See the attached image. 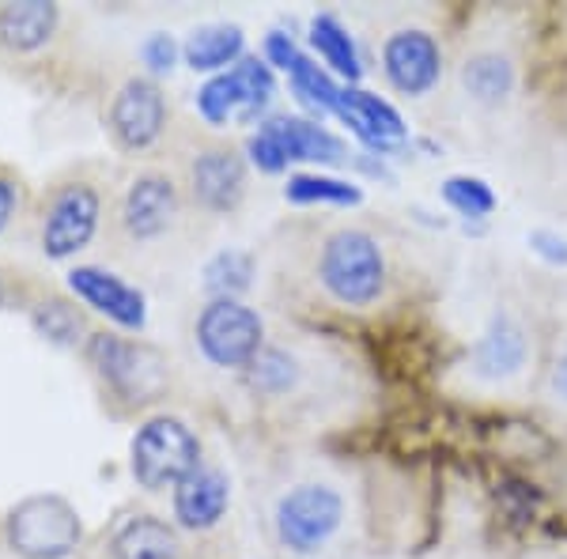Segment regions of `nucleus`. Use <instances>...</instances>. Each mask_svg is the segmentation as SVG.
<instances>
[{"mask_svg":"<svg viewBox=\"0 0 567 559\" xmlns=\"http://www.w3.org/2000/svg\"><path fill=\"white\" fill-rule=\"evenodd\" d=\"M265 61L269 65H277L284 72H291L303 61V53H299V45L288 39V34H280V31H272L269 39H265Z\"/></svg>","mask_w":567,"mask_h":559,"instance_id":"obj_32","label":"nucleus"},{"mask_svg":"<svg viewBox=\"0 0 567 559\" xmlns=\"http://www.w3.org/2000/svg\"><path fill=\"white\" fill-rule=\"evenodd\" d=\"M235 87H239V122L250 125L269 110L272 95H277V80H272V65L258 58H243L239 65L231 69Z\"/></svg>","mask_w":567,"mask_h":559,"instance_id":"obj_22","label":"nucleus"},{"mask_svg":"<svg viewBox=\"0 0 567 559\" xmlns=\"http://www.w3.org/2000/svg\"><path fill=\"white\" fill-rule=\"evenodd\" d=\"M443 200L465 219H488L496 213V194L484 178H470V174H454L443 182Z\"/></svg>","mask_w":567,"mask_h":559,"instance_id":"obj_26","label":"nucleus"},{"mask_svg":"<svg viewBox=\"0 0 567 559\" xmlns=\"http://www.w3.org/2000/svg\"><path fill=\"white\" fill-rule=\"evenodd\" d=\"M99 213H103V200L99 189L87 182H72L61 186L58 197L50 200V213L42 224V250L45 258L65 261L72 253H80L99 231Z\"/></svg>","mask_w":567,"mask_h":559,"instance_id":"obj_8","label":"nucleus"},{"mask_svg":"<svg viewBox=\"0 0 567 559\" xmlns=\"http://www.w3.org/2000/svg\"><path fill=\"white\" fill-rule=\"evenodd\" d=\"M197 110L208 125H216V130L231 122V117H239V87H235L231 69L219 72V76H213L197 91Z\"/></svg>","mask_w":567,"mask_h":559,"instance_id":"obj_27","label":"nucleus"},{"mask_svg":"<svg viewBox=\"0 0 567 559\" xmlns=\"http://www.w3.org/2000/svg\"><path fill=\"white\" fill-rule=\"evenodd\" d=\"M194 200L208 213H235L246 197V159L235 148H205L189 167Z\"/></svg>","mask_w":567,"mask_h":559,"instance_id":"obj_12","label":"nucleus"},{"mask_svg":"<svg viewBox=\"0 0 567 559\" xmlns=\"http://www.w3.org/2000/svg\"><path fill=\"white\" fill-rule=\"evenodd\" d=\"M265 125L277 133V141L284 144L291 163H326V167H337V163L349 159V144L329 130H322L318 122L280 114V117H269Z\"/></svg>","mask_w":567,"mask_h":559,"instance_id":"obj_16","label":"nucleus"},{"mask_svg":"<svg viewBox=\"0 0 567 559\" xmlns=\"http://www.w3.org/2000/svg\"><path fill=\"white\" fill-rule=\"evenodd\" d=\"M379 61L386 84L405 99L432 95L439 76H443V45L424 27H398V31H390L382 39Z\"/></svg>","mask_w":567,"mask_h":559,"instance_id":"obj_6","label":"nucleus"},{"mask_svg":"<svg viewBox=\"0 0 567 559\" xmlns=\"http://www.w3.org/2000/svg\"><path fill=\"white\" fill-rule=\"evenodd\" d=\"M518 72L503 50H477L462 61V87L477 106L496 110L515 95Z\"/></svg>","mask_w":567,"mask_h":559,"instance_id":"obj_17","label":"nucleus"},{"mask_svg":"<svg viewBox=\"0 0 567 559\" xmlns=\"http://www.w3.org/2000/svg\"><path fill=\"white\" fill-rule=\"evenodd\" d=\"M197 344L216 366H254L265 352V322L239 299H213L197 318Z\"/></svg>","mask_w":567,"mask_h":559,"instance_id":"obj_5","label":"nucleus"},{"mask_svg":"<svg viewBox=\"0 0 567 559\" xmlns=\"http://www.w3.org/2000/svg\"><path fill=\"white\" fill-rule=\"evenodd\" d=\"M110 552H114V559H182V537L167 521L133 515L114 529Z\"/></svg>","mask_w":567,"mask_h":559,"instance_id":"obj_18","label":"nucleus"},{"mask_svg":"<svg viewBox=\"0 0 567 559\" xmlns=\"http://www.w3.org/2000/svg\"><path fill=\"white\" fill-rule=\"evenodd\" d=\"M87 355L106 386L117 390L122 397L148 401L163 390V360L148 344L122 341L114 333H95L87 344Z\"/></svg>","mask_w":567,"mask_h":559,"instance_id":"obj_7","label":"nucleus"},{"mask_svg":"<svg viewBox=\"0 0 567 559\" xmlns=\"http://www.w3.org/2000/svg\"><path fill=\"white\" fill-rule=\"evenodd\" d=\"M12 213H16V186L8 178H0V231L8 227Z\"/></svg>","mask_w":567,"mask_h":559,"instance_id":"obj_35","label":"nucleus"},{"mask_svg":"<svg viewBox=\"0 0 567 559\" xmlns=\"http://www.w3.org/2000/svg\"><path fill=\"white\" fill-rule=\"evenodd\" d=\"M296 374H299L296 360H291L288 352H277V348H265L258 355V363H254V382L269 393H284L296 382Z\"/></svg>","mask_w":567,"mask_h":559,"instance_id":"obj_28","label":"nucleus"},{"mask_svg":"<svg viewBox=\"0 0 567 559\" xmlns=\"http://www.w3.org/2000/svg\"><path fill=\"white\" fill-rule=\"evenodd\" d=\"M227 503H231V480L213 465H200L175 488V518L182 529L205 534V529L219 526V518L227 515Z\"/></svg>","mask_w":567,"mask_h":559,"instance_id":"obj_15","label":"nucleus"},{"mask_svg":"<svg viewBox=\"0 0 567 559\" xmlns=\"http://www.w3.org/2000/svg\"><path fill=\"white\" fill-rule=\"evenodd\" d=\"M167 125V99L155 80H125L110 103V133L125 152H148Z\"/></svg>","mask_w":567,"mask_h":559,"instance_id":"obj_9","label":"nucleus"},{"mask_svg":"<svg viewBox=\"0 0 567 559\" xmlns=\"http://www.w3.org/2000/svg\"><path fill=\"white\" fill-rule=\"evenodd\" d=\"M284 197L291 205H360L363 194L360 186L344 178H329V174H291L288 186H284Z\"/></svg>","mask_w":567,"mask_h":559,"instance_id":"obj_23","label":"nucleus"},{"mask_svg":"<svg viewBox=\"0 0 567 559\" xmlns=\"http://www.w3.org/2000/svg\"><path fill=\"white\" fill-rule=\"evenodd\" d=\"M34 325H39V333H45L50 341L58 344H72V337L80 333V314L76 310H69L65 302H42L39 314H34Z\"/></svg>","mask_w":567,"mask_h":559,"instance_id":"obj_29","label":"nucleus"},{"mask_svg":"<svg viewBox=\"0 0 567 559\" xmlns=\"http://www.w3.org/2000/svg\"><path fill=\"white\" fill-rule=\"evenodd\" d=\"M58 27V8L45 0H23L0 12V39L12 50H39Z\"/></svg>","mask_w":567,"mask_h":559,"instance_id":"obj_21","label":"nucleus"},{"mask_svg":"<svg viewBox=\"0 0 567 559\" xmlns=\"http://www.w3.org/2000/svg\"><path fill=\"white\" fill-rule=\"evenodd\" d=\"M178 219V189L167 174H136L122 200V231L133 242H152L167 235Z\"/></svg>","mask_w":567,"mask_h":559,"instance_id":"obj_10","label":"nucleus"},{"mask_svg":"<svg viewBox=\"0 0 567 559\" xmlns=\"http://www.w3.org/2000/svg\"><path fill=\"white\" fill-rule=\"evenodd\" d=\"M337 117L368 144L371 152H398L405 144V122L386 99H379L374 91L363 87H341V103H337Z\"/></svg>","mask_w":567,"mask_h":559,"instance_id":"obj_14","label":"nucleus"},{"mask_svg":"<svg viewBox=\"0 0 567 559\" xmlns=\"http://www.w3.org/2000/svg\"><path fill=\"white\" fill-rule=\"evenodd\" d=\"M548 390H553V397L567 405V344L560 348V355H556L553 371H548Z\"/></svg>","mask_w":567,"mask_h":559,"instance_id":"obj_34","label":"nucleus"},{"mask_svg":"<svg viewBox=\"0 0 567 559\" xmlns=\"http://www.w3.org/2000/svg\"><path fill=\"white\" fill-rule=\"evenodd\" d=\"M277 537L288 552L318 556L322 548L341 534L344 526V499L329 484H296L280 495L277 503Z\"/></svg>","mask_w":567,"mask_h":559,"instance_id":"obj_3","label":"nucleus"},{"mask_svg":"<svg viewBox=\"0 0 567 559\" xmlns=\"http://www.w3.org/2000/svg\"><path fill=\"white\" fill-rule=\"evenodd\" d=\"M69 288L76 299H84L87 307H95L99 314H106L110 322H117L122 329H144L148 325V302L136 288H130L122 277L95 265H80L69 272Z\"/></svg>","mask_w":567,"mask_h":559,"instance_id":"obj_13","label":"nucleus"},{"mask_svg":"<svg viewBox=\"0 0 567 559\" xmlns=\"http://www.w3.org/2000/svg\"><path fill=\"white\" fill-rule=\"evenodd\" d=\"M246 152H250V163L265 174H280L288 170V152H284V144L277 141V133L269 130V125H261L258 133L250 136V144H246Z\"/></svg>","mask_w":567,"mask_h":559,"instance_id":"obj_30","label":"nucleus"},{"mask_svg":"<svg viewBox=\"0 0 567 559\" xmlns=\"http://www.w3.org/2000/svg\"><path fill=\"white\" fill-rule=\"evenodd\" d=\"M310 45H315V53L322 58V65H329V72L344 76L349 87H355V80H360L363 69H360V53H355L349 27L329 12L315 15V20H310Z\"/></svg>","mask_w":567,"mask_h":559,"instance_id":"obj_20","label":"nucleus"},{"mask_svg":"<svg viewBox=\"0 0 567 559\" xmlns=\"http://www.w3.org/2000/svg\"><path fill=\"white\" fill-rule=\"evenodd\" d=\"M254 280V258L246 250H219L205 265V288L216 299H239Z\"/></svg>","mask_w":567,"mask_h":559,"instance_id":"obj_25","label":"nucleus"},{"mask_svg":"<svg viewBox=\"0 0 567 559\" xmlns=\"http://www.w3.org/2000/svg\"><path fill=\"white\" fill-rule=\"evenodd\" d=\"M529 246H534V253H542L545 261L567 265V238L553 235V231H534L529 235Z\"/></svg>","mask_w":567,"mask_h":559,"instance_id":"obj_33","label":"nucleus"},{"mask_svg":"<svg viewBox=\"0 0 567 559\" xmlns=\"http://www.w3.org/2000/svg\"><path fill=\"white\" fill-rule=\"evenodd\" d=\"M141 58H144V65H148L152 72H171L175 69V61H178V42L171 39V34H152L148 42L141 45Z\"/></svg>","mask_w":567,"mask_h":559,"instance_id":"obj_31","label":"nucleus"},{"mask_svg":"<svg viewBox=\"0 0 567 559\" xmlns=\"http://www.w3.org/2000/svg\"><path fill=\"white\" fill-rule=\"evenodd\" d=\"M315 272L326 296L349 310H368L382 302L390 283L386 250L363 227H337L333 235H326Z\"/></svg>","mask_w":567,"mask_h":559,"instance_id":"obj_1","label":"nucleus"},{"mask_svg":"<svg viewBox=\"0 0 567 559\" xmlns=\"http://www.w3.org/2000/svg\"><path fill=\"white\" fill-rule=\"evenodd\" d=\"M80 515L61 495H31L8 515V540L23 559H65L80 545Z\"/></svg>","mask_w":567,"mask_h":559,"instance_id":"obj_4","label":"nucleus"},{"mask_svg":"<svg viewBox=\"0 0 567 559\" xmlns=\"http://www.w3.org/2000/svg\"><path fill=\"white\" fill-rule=\"evenodd\" d=\"M291 80V91H296V99L303 103L310 114H337V103H341V87L333 84V76H329L326 69H318L315 61L303 53V61H299L296 69L288 72Z\"/></svg>","mask_w":567,"mask_h":559,"instance_id":"obj_24","label":"nucleus"},{"mask_svg":"<svg viewBox=\"0 0 567 559\" xmlns=\"http://www.w3.org/2000/svg\"><path fill=\"white\" fill-rule=\"evenodd\" d=\"M130 469L144 491L178 488L200 469V443L178 416H152L136 427L130 446Z\"/></svg>","mask_w":567,"mask_h":559,"instance_id":"obj_2","label":"nucleus"},{"mask_svg":"<svg viewBox=\"0 0 567 559\" xmlns=\"http://www.w3.org/2000/svg\"><path fill=\"white\" fill-rule=\"evenodd\" d=\"M243 27L235 23H205L182 45V58L194 72H219L227 65H239L243 61Z\"/></svg>","mask_w":567,"mask_h":559,"instance_id":"obj_19","label":"nucleus"},{"mask_svg":"<svg viewBox=\"0 0 567 559\" xmlns=\"http://www.w3.org/2000/svg\"><path fill=\"white\" fill-rule=\"evenodd\" d=\"M529 360V333L507 310H496L492 322L484 325L477 344L470 348V371L484 382H507Z\"/></svg>","mask_w":567,"mask_h":559,"instance_id":"obj_11","label":"nucleus"}]
</instances>
